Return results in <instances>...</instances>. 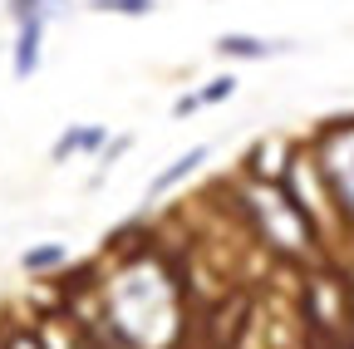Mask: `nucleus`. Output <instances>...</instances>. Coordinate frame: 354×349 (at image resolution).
I'll return each mask as SVG.
<instances>
[{"label": "nucleus", "instance_id": "f257e3e1", "mask_svg": "<svg viewBox=\"0 0 354 349\" xmlns=\"http://www.w3.org/2000/svg\"><path fill=\"white\" fill-rule=\"evenodd\" d=\"M104 320L118 349H167L183 334L177 320V281L158 261H133L104 290Z\"/></svg>", "mask_w": 354, "mask_h": 349}, {"label": "nucleus", "instance_id": "f03ea898", "mask_svg": "<svg viewBox=\"0 0 354 349\" xmlns=\"http://www.w3.org/2000/svg\"><path fill=\"white\" fill-rule=\"evenodd\" d=\"M241 211L251 216L256 236L271 246L276 256L286 261H305L310 251H315V222H310V211L290 197L286 182H271V178H256L241 187Z\"/></svg>", "mask_w": 354, "mask_h": 349}, {"label": "nucleus", "instance_id": "7ed1b4c3", "mask_svg": "<svg viewBox=\"0 0 354 349\" xmlns=\"http://www.w3.org/2000/svg\"><path fill=\"white\" fill-rule=\"evenodd\" d=\"M310 158H315L320 178H325V187H330V202H335V211H339V222L354 227V123L325 128Z\"/></svg>", "mask_w": 354, "mask_h": 349}, {"label": "nucleus", "instance_id": "20e7f679", "mask_svg": "<svg viewBox=\"0 0 354 349\" xmlns=\"http://www.w3.org/2000/svg\"><path fill=\"white\" fill-rule=\"evenodd\" d=\"M290 50H295L290 39H261V35H221L216 39V55L221 59H241V64L276 59V55H290Z\"/></svg>", "mask_w": 354, "mask_h": 349}, {"label": "nucleus", "instance_id": "39448f33", "mask_svg": "<svg viewBox=\"0 0 354 349\" xmlns=\"http://www.w3.org/2000/svg\"><path fill=\"white\" fill-rule=\"evenodd\" d=\"M207 158H212V148H207V143H197V148H187V153H177V158H172V162H167V167L158 172V178L148 182V202H158V197H167V192H172L177 182H187V178H192V172H197V167L207 162Z\"/></svg>", "mask_w": 354, "mask_h": 349}, {"label": "nucleus", "instance_id": "423d86ee", "mask_svg": "<svg viewBox=\"0 0 354 349\" xmlns=\"http://www.w3.org/2000/svg\"><path fill=\"white\" fill-rule=\"evenodd\" d=\"M232 94H236V79H232V74H216V79H207V84H202L197 94H183V99H177V104H172V113H177V118H187V113H202V109L227 104Z\"/></svg>", "mask_w": 354, "mask_h": 349}, {"label": "nucleus", "instance_id": "0eeeda50", "mask_svg": "<svg viewBox=\"0 0 354 349\" xmlns=\"http://www.w3.org/2000/svg\"><path fill=\"white\" fill-rule=\"evenodd\" d=\"M104 143H109V128H104V123L69 128V133H59V138H55V162H64V158H79V153H99Z\"/></svg>", "mask_w": 354, "mask_h": 349}, {"label": "nucleus", "instance_id": "6e6552de", "mask_svg": "<svg viewBox=\"0 0 354 349\" xmlns=\"http://www.w3.org/2000/svg\"><path fill=\"white\" fill-rule=\"evenodd\" d=\"M39 45H44V20H20V35H15V79H30L39 69Z\"/></svg>", "mask_w": 354, "mask_h": 349}, {"label": "nucleus", "instance_id": "1a4fd4ad", "mask_svg": "<svg viewBox=\"0 0 354 349\" xmlns=\"http://www.w3.org/2000/svg\"><path fill=\"white\" fill-rule=\"evenodd\" d=\"M69 261V246H59V241H44V246H30L25 256H20V266L30 271V276H44V271H59Z\"/></svg>", "mask_w": 354, "mask_h": 349}, {"label": "nucleus", "instance_id": "9d476101", "mask_svg": "<svg viewBox=\"0 0 354 349\" xmlns=\"http://www.w3.org/2000/svg\"><path fill=\"white\" fill-rule=\"evenodd\" d=\"M64 10H69V0H10L15 25H20V20H44V25H50V20L64 15Z\"/></svg>", "mask_w": 354, "mask_h": 349}, {"label": "nucleus", "instance_id": "9b49d317", "mask_svg": "<svg viewBox=\"0 0 354 349\" xmlns=\"http://www.w3.org/2000/svg\"><path fill=\"white\" fill-rule=\"evenodd\" d=\"M88 10L123 15V20H143V15H153V0H88Z\"/></svg>", "mask_w": 354, "mask_h": 349}, {"label": "nucleus", "instance_id": "f8f14e48", "mask_svg": "<svg viewBox=\"0 0 354 349\" xmlns=\"http://www.w3.org/2000/svg\"><path fill=\"white\" fill-rule=\"evenodd\" d=\"M6 349H50V344L35 339V334H15V339H6Z\"/></svg>", "mask_w": 354, "mask_h": 349}]
</instances>
